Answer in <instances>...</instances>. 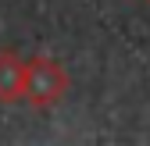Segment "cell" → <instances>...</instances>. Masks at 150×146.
<instances>
[{
    "mask_svg": "<svg viewBox=\"0 0 150 146\" xmlns=\"http://www.w3.org/2000/svg\"><path fill=\"white\" fill-rule=\"evenodd\" d=\"M68 71L57 57H47V53H36L32 61H25V93L22 103H29L32 111H50L57 107L68 93Z\"/></svg>",
    "mask_w": 150,
    "mask_h": 146,
    "instance_id": "cell-1",
    "label": "cell"
},
{
    "mask_svg": "<svg viewBox=\"0 0 150 146\" xmlns=\"http://www.w3.org/2000/svg\"><path fill=\"white\" fill-rule=\"evenodd\" d=\"M22 93H25V57L4 46L0 50V103L4 107L22 103Z\"/></svg>",
    "mask_w": 150,
    "mask_h": 146,
    "instance_id": "cell-2",
    "label": "cell"
},
{
    "mask_svg": "<svg viewBox=\"0 0 150 146\" xmlns=\"http://www.w3.org/2000/svg\"><path fill=\"white\" fill-rule=\"evenodd\" d=\"M146 4H150V0H146Z\"/></svg>",
    "mask_w": 150,
    "mask_h": 146,
    "instance_id": "cell-3",
    "label": "cell"
}]
</instances>
